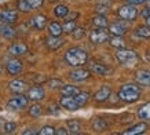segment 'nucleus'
<instances>
[{
  "instance_id": "f257e3e1",
  "label": "nucleus",
  "mask_w": 150,
  "mask_h": 135,
  "mask_svg": "<svg viewBox=\"0 0 150 135\" xmlns=\"http://www.w3.org/2000/svg\"><path fill=\"white\" fill-rule=\"evenodd\" d=\"M65 61L68 65L70 66H74V68H79V66H84L88 61V55L87 53L84 51L83 48L80 47H72L66 51L65 54Z\"/></svg>"
},
{
  "instance_id": "f03ea898",
  "label": "nucleus",
  "mask_w": 150,
  "mask_h": 135,
  "mask_svg": "<svg viewBox=\"0 0 150 135\" xmlns=\"http://www.w3.org/2000/svg\"><path fill=\"white\" fill-rule=\"evenodd\" d=\"M139 98H141V88L138 87V84H134V83L124 84L118 91V99H121L123 102H127V104L137 102Z\"/></svg>"
},
{
  "instance_id": "7ed1b4c3",
  "label": "nucleus",
  "mask_w": 150,
  "mask_h": 135,
  "mask_svg": "<svg viewBox=\"0 0 150 135\" xmlns=\"http://www.w3.org/2000/svg\"><path fill=\"white\" fill-rule=\"evenodd\" d=\"M116 57H117V61L123 66H134L135 63L138 62V54L134 51V50H129V48H118V51L116 53Z\"/></svg>"
},
{
  "instance_id": "20e7f679",
  "label": "nucleus",
  "mask_w": 150,
  "mask_h": 135,
  "mask_svg": "<svg viewBox=\"0 0 150 135\" xmlns=\"http://www.w3.org/2000/svg\"><path fill=\"white\" fill-rule=\"evenodd\" d=\"M118 17L124 21H134V19L138 17V10L135 9V6L134 4H124L121 6L117 11Z\"/></svg>"
},
{
  "instance_id": "39448f33",
  "label": "nucleus",
  "mask_w": 150,
  "mask_h": 135,
  "mask_svg": "<svg viewBox=\"0 0 150 135\" xmlns=\"http://www.w3.org/2000/svg\"><path fill=\"white\" fill-rule=\"evenodd\" d=\"M28 102H29V98L25 97L22 94H18L13 97L7 102V108L10 109H14V110H21V109H25L28 106Z\"/></svg>"
},
{
  "instance_id": "423d86ee",
  "label": "nucleus",
  "mask_w": 150,
  "mask_h": 135,
  "mask_svg": "<svg viewBox=\"0 0 150 135\" xmlns=\"http://www.w3.org/2000/svg\"><path fill=\"white\" fill-rule=\"evenodd\" d=\"M90 40L94 44H102L109 40V32L105 31V28H96L90 33Z\"/></svg>"
},
{
  "instance_id": "0eeeda50",
  "label": "nucleus",
  "mask_w": 150,
  "mask_h": 135,
  "mask_svg": "<svg viewBox=\"0 0 150 135\" xmlns=\"http://www.w3.org/2000/svg\"><path fill=\"white\" fill-rule=\"evenodd\" d=\"M90 72H94L95 75H99V76H109L113 73V69L106 66V65H102V63L92 62L90 63Z\"/></svg>"
},
{
  "instance_id": "6e6552de",
  "label": "nucleus",
  "mask_w": 150,
  "mask_h": 135,
  "mask_svg": "<svg viewBox=\"0 0 150 135\" xmlns=\"http://www.w3.org/2000/svg\"><path fill=\"white\" fill-rule=\"evenodd\" d=\"M135 81L142 87H150V70L141 69L135 73Z\"/></svg>"
},
{
  "instance_id": "1a4fd4ad",
  "label": "nucleus",
  "mask_w": 150,
  "mask_h": 135,
  "mask_svg": "<svg viewBox=\"0 0 150 135\" xmlns=\"http://www.w3.org/2000/svg\"><path fill=\"white\" fill-rule=\"evenodd\" d=\"M18 19V13L14 10H1L0 11V22L1 23H14Z\"/></svg>"
},
{
  "instance_id": "9d476101",
  "label": "nucleus",
  "mask_w": 150,
  "mask_h": 135,
  "mask_svg": "<svg viewBox=\"0 0 150 135\" xmlns=\"http://www.w3.org/2000/svg\"><path fill=\"white\" fill-rule=\"evenodd\" d=\"M26 97L30 99V101H41V99L46 97V91H44V88L40 86H33L28 90Z\"/></svg>"
},
{
  "instance_id": "9b49d317",
  "label": "nucleus",
  "mask_w": 150,
  "mask_h": 135,
  "mask_svg": "<svg viewBox=\"0 0 150 135\" xmlns=\"http://www.w3.org/2000/svg\"><path fill=\"white\" fill-rule=\"evenodd\" d=\"M90 76H91V72H90V70H87V69H83V68H80V66H79L77 69H74V70H72V72L69 73V77H70L73 81L87 80Z\"/></svg>"
},
{
  "instance_id": "f8f14e48",
  "label": "nucleus",
  "mask_w": 150,
  "mask_h": 135,
  "mask_svg": "<svg viewBox=\"0 0 150 135\" xmlns=\"http://www.w3.org/2000/svg\"><path fill=\"white\" fill-rule=\"evenodd\" d=\"M59 104H61V106H62V108L68 109V110H72V112H74V110L80 109V106L77 105V102H76L74 97H69V95H64V97L61 98V101H59Z\"/></svg>"
},
{
  "instance_id": "ddd939ff",
  "label": "nucleus",
  "mask_w": 150,
  "mask_h": 135,
  "mask_svg": "<svg viewBox=\"0 0 150 135\" xmlns=\"http://www.w3.org/2000/svg\"><path fill=\"white\" fill-rule=\"evenodd\" d=\"M7 72H8V75H11V76L19 75V73L22 72V62L17 58L10 59L8 63H7Z\"/></svg>"
},
{
  "instance_id": "4468645a",
  "label": "nucleus",
  "mask_w": 150,
  "mask_h": 135,
  "mask_svg": "<svg viewBox=\"0 0 150 135\" xmlns=\"http://www.w3.org/2000/svg\"><path fill=\"white\" fill-rule=\"evenodd\" d=\"M128 25L125 22H113L109 25V32L113 36H123L127 32Z\"/></svg>"
},
{
  "instance_id": "2eb2a0df",
  "label": "nucleus",
  "mask_w": 150,
  "mask_h": 135,
  "mask_svg": "<svg viewBox=\"0 0 150 135\" xmlns=\"http://www.w3.org/2000/svg\"><path fill=\"white\" fill-rule=\"evenodd\" d=\"M110 94H112L110 87L109 86H103V87H100L99 90L95 92L94 99H95L96 102H105V101H108V99H109Z\"/></svg>"
},
{
  "instance_id": "dca6fc26",
  "label": "nucleus",
  "mask_w": 150,
  "mask_h": 135,
  "mask_svg": "<svg viewBox=\"0 0 150 135\" xmlns=\"http://www.w3.org/2000/svg\"><path fill=\"white\" fill-rule=\"evenodd\" d=\"M8 53L11 55H14V57L25 55L28 53V45L23 44V43H14V44L8 48Z\"/></svg>"
},
{
  "instance_id": "f3484780",
  "label": "nucleus",
  "mask_w": 150,
  "mask_h": 135,
  "mask_svg": "<svg viewBox=\"0 0 150 135\" xmlns=\"http://www.w3.org/2000/svg\"><path fill=\"white\" fill-rule=\"evenodd\" d=\"M8 88L15 94H22L28 90V84L22 80H13L8 84Z\"/></svg>"
},
{
  "instance_id": "a211bd4d",
  "label": "nucleus",
  "mask_w": 150,
  "mask_h": 135,
  "mask_svg": "<svg viewBox=\"0 0 150 135\" xmlns=\"http://www.w3.org/2000/svg\"><path fill=\"white\" fill-rule=\"evenodd\" d=\"M0 35L6 39H13L17 35V31L11 26V23H0Z\"/></svg>"
},
{
  "instance_id": "6ab92c4d",
  "label": "nucleus",
  "mask_w": 150,
  "mask_h": 135,
  "mask_svg": "<svg viewBox=\"0 0 150 135\" xmlns=\"http://www.w3.org/2000/svg\"><path fill=\"white\" fill-rule=\"evenodd\" d=\"M146 130H147V124L146 123H139V124H135V126L127 128L123 134L124 135H138V134H143Z\"/></svg>"
},
{
  "instance_id": "aec40b11",
  "label": "nucleus",
  "mask_w": 150,
  "mask_h": 135,
  "mask_svg": "<svg viewBox=\"0 0 150 135\" xmlns=\"http://www.w3.org/2000/svg\"><path fill=\"white\" fill-rule=\"evenodd\" d=\"M32 25H33V28H36L37 31H43L47 25V17L46 15H41V14L35 15L32 18Z\"/></svg>"
},
{
  "instance_id": "412c9836",
  "label": "nucleus",
  "mask_w": 150,
  "mask_h": 135,
  "mask_svg": "<svg viewBox=\"0 0 150 135\" xmlns=\"http://www.w3.org/2000/svg\"><path fill=\"white\" fill-rule=\"evenodd\" d=\"M64 40L59 36H50L47 39V47L50 50H58L59 47H62Z\"/></svg>"
},
{
  "instance_id": "4be33fe9",
  "label": "nucleus",
  "mask_w": 150,
  "mask_h": 135,
  "mask_svg": "<svg viewBox=\"0 0 150 135\" xmlns=\"http://www.w3.org/2000/svg\"><path fill=\"white\" fill-rule=\"evenodd\" d=\"M80 92L76 86H70V84H62L61 87V94L62 95H69V97H74V95H77Z\"/></svg>"
},
{
  "instance_id": "5701e85b",
  "label": "nucleus",
  "mask_w": 150,
  "mask_h": 135,
  "mask_svg": "<svg viewBox=\"0 0 150 135\" xmlns=\"http://www.w3.org/2000/svg\"><path fill=\"white\" fill-rule=\"evenodd\" d=\"M92 23H94L96 28H106L109 25V21H108V18L105 17L103 14H98L96 17L92 18Z\"/></svg>"
},
{
  "instance_id": "b1692460",
  "label": "nucleus",
  "mask_w": 150,
  "mask_h": 135,
  "mask_svg": "<svg viewBox=\"0 0 150 135\" xmlns=\"http://www.w3.org/2000/svg\"><path fill=\"white\" fill-rule=\"evenodd\" d=\"M48 32H50L51 36H61L62 35V25L59 22H57V21H54V22H51L50 25H48Z\"/></svg>"
},
{
  "instance_id": "393cba45",
  "label": "nucleus",
  "mask_w": 150,
  "mask_h": 135,
  "mask_svg": "<svg viewBox=\"0 0 150 135\" xmlns=\"http://www.w3.org/2000/svg\"><path fill=\"white\" fill-rule=\"evenodd\" d=\"M138 116L143 120H150V102L142 105L141 108L138 109Z\"/></svg>"
},
{
  "instance_id": "a878e982",
  "label": "nucleus",
  "mask_w": 150,
  "mask_h": 135,
  "mask_svg": "<svg viewBox=\"0 0 150 135\" xmlns=\"http://www.w3.org/2000/svg\"><path fill=\"white\" fill-rule=\"evenodd\" d=\"M108 41H109L110 45L114 47V48H123V47H125V41H124V39L121 36H113L112 39L109 37Z\"/></svg>"
},
{
  "instance_id": "bb28decb",
  "label": "nucleus",
  "mask_w": 150,
  "mask_h": 135,
  "mask_svg": "<svg viewBox=\"0 0 150 135\" xmlns=\"http://www.w3.org/2000/svg\"><path fill=\"white\" fill-rule=\"evenodd\" d=\"M54 14L58 17V18H65V17H68L69 9L66 7V6H64V4H58L54 9Z\"/></svg>"
},
{
  "instance_id": "cd10ccee",
  "label": "nucleus",
  "mask_w": 150,
  "mask_h": 135,
  "mask_svg": "<svg viewBox=\"0 0 150 135\" xmlns=\"http://www.w3.org/2000/svg\"><path fill=\"white\" fill-rule=\"evenodd\" d=\"M88 98H90L88 92H81V91H80L77 95H74V99H76V102H77V105L80 106V108H83V106L87 104Z\"/></svg>"
},
{
  "instance_id": "c85d7f7f",
  "label": "nucleus",
  "mask_w": 150,
  "mask_h": 135,
  "mask_svg": "<svg viewBox=\"0 0 150 135\" xmlns=\"http://www.w3.org/2000/svg\"><path fill=\"white\" fill-rule=\"evenodd\" d=\"M76 28H77V25H76L74 19H66V22L62 25V31L66 32V33H72Z\"/></svg>"
},
{
  "instance_id": "c756f323",
  "label": "nucleus",
  "mask_w": 150,
  "mask_h": 135,
  "mask_svg": "<svg viewBox=\"0 0 150 135\" xmlns=\"http://www.w3.org/2000/svg\"><path fill=\"white\" fill-rule=\"evenodd\" d=\"M68 128L70 130L72 134H79L80 130H81V126H80V123L77 120H69L68 122Z\"/></svg>"
},
{
  "instance_id": "7c9ffc66",
  "label": "nucleus",
  "mask_w": 150,
  "mask_h": 135,
  "mask_svg": "<svg viewBox=\"0 0 150 135\" xmlns=\"http://www.w3.org/2000/svg\"><path fill=\"white\" fill-rule=\"evenodd\" d=\"M135 33H137L139 37H143V39H150V26H141L138 28L137 31H135Z\"/></svg>"
},
{
  "instance_id": "2f4dec72",
  "label": "nucleus",
  "mask_w": 150,
  "mask_h": 135,
  "mask_svg": "<svg viewBox=\"0 0 150 135\" xmlns=\"http://www.w3.org/2000/svg\"><path fill=\"white\" fill-rule=\"evenodd\" d=\"M106 127H108V124L102 119H95L92 122V128L95 131H103V130H106Z\"/></svg>"
},
{
  "instance_id": "473e14b6",
  "label": "nucleus",
  "mask_w": 150,
  "mask_h": 135,
  "mask_svg": "<svg viewBox=\"0 0 150 135\" xmlns=\"http://www.w3.org/2000/svg\"><path fill=\"white\" fill-rule=\"evenodd\" d=\"M1 130L4 131L6 134H11V132H14V131L17 130V124L13 122H4V124H3V128Z\"/></svg>"
},
{
  "instance_id": "72a5a7b5",
  "label": "nucleus",
  "mask_w": 150,
  "mask_h": 135,
  "mask_svg": "<svg viewBox=\"0 0 150 135\" xmlns=\"http://www.w3.org/2000/svg\"><path fill=\"white\" fill-rule=\"evenodd\" d=\"M43 113V108H41L40 105H33V106H30L29 108V114L32 117H39Z\"/></svg>"
},
{
  "instance_id": "f704fd0d",
  "label": "nucleus",
  "mask_w": 150,
  "mask_h": 135,
  "mask_svg": "<svg viewBox=\"0 0 150 135\" xmlns=\"http://www.w3.org/2000/svg\"><path fill=\"white\" fill-rule=\"evenodd\" d=\"M37 134H40V135H54L55 134V128L52 126H44L39 132H37Z\"/></svg>"
},
{
  "instance_id": "c9c22d12",
  "label": "nucleus",
  "mask_w": 150,
  "mask_h": 135,
  "mask_svg": "<svg viewBox=\"0 0 150 135\" xmlns=\"http://www.w3.org/2000/svg\"><path fill=\"white\" fill-rule=\"evenodd\" d=\"M18 10L21 13H29L30 11V7H29L26 0H18Z\"/></svg>"
},
{
  "instance_id": "e433bc0d",
  "label": "nucleus",
  "mask_w": 150,
  "mask_h": 135,
  "mask_svg": "<svg viewBox=\"0 0 150 135\" xmlns=\"http://www.w3.org/2000/svg\"><path fill=\"white\" fill-rule=\"evenodd\" d=\"M30 10H36V9H40L43 3H44V0H26Z\"/></svg>"
},
{
  "instance_id": "4c0bfd02",
  "label": "nucleus",
  "mask_w": 150,
  "mask_h": 135,
  "mask_svg": "<svg viewBox=\"0 0 150 135\" xmlns=\"http://www.w3.org/2000/svg\"><path fill=\"white\" fill-rule=\"evenodd\" d=\"M72 33H73V37H74V39H81V37L86 35V31H84L83 28H76Z\"/></svg>"
},
{
  "instance_id": "58836bf2",
  "label": "nucleus",
  "mask_w": 150,
  "mask_h": 135,
  "mask_svg": "<svg viewBox=\"0 0 150 135\" xmlns=\"http://www.w3.org/2000/svg\"><path fill=\"white\" fill-rule=\"evenodd\" d=\"M62 81L61 80H50L48 81V86H50V88H52V90H55V88H61L62 87Z\"/></svg>"
},
{
  "instance_id": "ea45409f",
  "label": "nucleus",
  "mask_w": 150,
  "mask_h": 135,
  "mask_svg": "<svg viewBox=\"0 0 150 135\" xmlns=\"http://www.w3.org/2000/svg\"><path fill=\"white\" fill-rule=\"evenodd\" d=\"M69 131L66 130V128H64V127H59V128H57L55 130V134L57 135H68Z\"/></svg>"
},
{
  "instance_id": "a19ab883",
  "label": "nucleus",
  "mask_w": 150,
  "mask_h": 135,
  "mask_svg": "<svg viewBox=\"0 0 150 135\" xmlns=\"http://www.w3.org/2000/svg\"><path fill=\"white\" fill-rule=\"evenodd\" d=\"M108 10H109V9H108V6H102V4L96 6V11H98V13H103V11L106 13Z\"/></svg>"
},
{
  "instance_id": "79ce46f5",
  "label": "nucleus",
  "mask_w": 150,
  "mask_h": 135,
  "mask_svg": "<svg viewBox=\"0 0 150 135\" xmlns=\"http://www.w3.org/2000/svg\"><path fill=\"white\" fill-rule=\"evenodd\" d=\"M129 4H134V6H138V4H142L145 3V0H127Z\"/></svg>"
},
{
  "instance_id": "37998d69",
  "label": "nucleus",
  "mask_w": 150,
  "mask_h": 135,
  "mask_svg": "<svg viewBox=\"0 0 150 135\" xmlns=\"http://www.w3.org/2000/svg\"><path fill=\"white\" fill-rule=\"evenodd\" d=\"M22 134H23V135H32V134H37V131H35L33 128H29V130L23 131Z\"/></svg>"
},
{
  "instance_id": "c03bdc74",
  "label": "nucleus",
  "mask_w": 150,
  "mask_h": 135,
  "mask_svg": "<svg viewBox=\"0 0 150 135\" xmlns=\"http://www.w3.org/2000/svg\"><path fill=\"white\" fill-rule=\"evenodd\" d=\"M142 15H143L145 18H147V17L150 15V9H147V7H146V10L143 11V13H142Z\"/></svg>"
},
{
  "instance_id": "a18cd8bd",
  "label": "nucleus",
  "mask_w": 150,
  "mask_h": 135,
  "mask_svg": "<svg viewBox=\"0 0 150 135\" xmlns=\"http://www.w3.org/2000/svg\"><path fill=\"white\" fill-rule=\"evenodd\" d=\"M146 59L150 62V51H147V53H146Z\"/></svg>"
},
{
  "instance_id": "49530a36",
  "label": "nucleus",
  "mask_w": 150,
  "mask_h": 135,
  "mask_svg": "<svg viewBox=\"0 0 150 135\" xmlns=\"http://www.w3.org/2000/svg\"><path fill=\"white\" fill-rule=\"evenodd\" d=\"M3 124H4V120H3V119H0V130L3 128Z\"/></svg>"
},
{
  "instance_id": "de8ad7c7",
  "label": "nucleus",
  "mask_w": 150,
  "mask_h": 135,
  "mask_svg": "<svg viewBox=\"0 0 150 135\" xmlns=\"http://www.w3.org/2000/svg\"><path fill=\"white\" fill-rule=\"evenodd\" d=\"M146 7H147V9H150V0H146Z\"/></svg>"
},
{
  "instance_id": "09e8293b",
  "label": "nucleus",
  "mask_w": 150,
  "mask_h": 135,
  "mask_svg": "<svg viewBox=\"0 0 150 135\" xmlns=\"http://www.w3.org/2000/svg\"><path fill=\"white\" fill-rule=\"evenodd\" d=\"M0 73H1V65H0Z\"/></svg>"
},
{
  "instance_id": "8fccbe9b",
  "label": "nucleus",
  "mask_w": 150,
  "mask_h": 135,
  "mask_svg": "<svg viewBox=\"0 0 150 135\" xmlns=\"http://www.w3.org/2000/svg\"><path fill=\"white\" fill-rule=\"evenodd\" d=\"M145 1H146V0H145Z\"/></svg>"
}]
</instances>
